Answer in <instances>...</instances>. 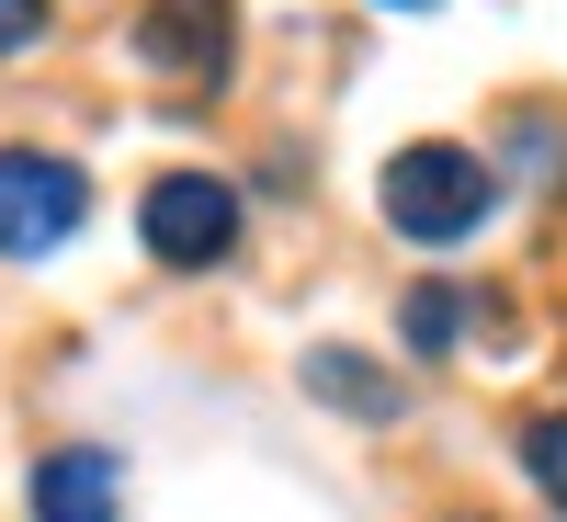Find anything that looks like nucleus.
Listing matches in <instances>:
<instances>
[{"mask_svg":"<svg viewBox=\"0 0 567 522\" xmlns=\"http://www.w3.org/2000/svg\"><path fill=\"white\" fill-rule=\"evenodd\" d=\"M454 522H477V511H454Z\"/></svg>","mask_w":567,"mask_h":522,"instance_id":"11","label":"nucleus"},{"mask_svg":"<svg viewBox=\"0 0 567 522\" xmlns=\"http://www.w3.org/2000/svg\"><path fill=\"white\" fill-rule=\"evenodd\" d=\"M34 12H45V0H0V58H12V45H34Z\"/></svg>","mask_w":567,"mask_h":522,"instance_id":"9","label":"nucleus"},{"mask_svg":"<svg viewBox=\"0 0 567 522\" xmlns=\"http://www.w3.org/2000/svg\"><path fill=\"white\" fill-rule=\"evenodd\" d=\"M307 387H318L329 409H352V420H398V387H386L352 341H318V352H307Z\"/></svg>","mask_w":567,"mask_h":522,"instance_id":"6","label":"nucleus"},{"mask_svg":"<svg viewBox=\"0 0 567 522\" xmlns=\"http://www.w3.org/2000/svg\"><path fill=\"white\" fill-rule=\"evenodd\" d=\"M23 511H34V522H114V511H125V465H114L103 443H58V454H34Z\"/></svg>","mask_w":567,"mask_h":522,"instance_id":"4","label":"nucleus"},{"mask_svg":"<svg viewBox=\"0 0 567 522\" xmlns=\"http://www.w3.org/2000/svg\"><path fill=\"white\" fill-rule=\"evenodd\" d=\"M136 239H148L171 273H216L239 250V194H227L216 171H159L148 205H136Z\"/></svg>","mask_w":567,"mask_h":522,"instance_id":"2","label":"nucleus"},{"mask_svg":"<svg viewBox=\"0 0 567 522\" xmlns=\"http://www.w3.org/2000/svg\"><path fill=\"white\" fill-rule=\"evenodd\" d=\"M454 318H465V307H454V284H420V296H409V352H443V341H454Z\"/></svg>","mask_w":567,"mask_h":522,"instance_id":"8","label":"nucleus"},{"mask_svg":"<svg viewBox=\"0 0 567 522\" xmlns=\"http://www.w3.org/2000/svg\"><path fill=\"white\" fill-rule=\"evenodd\" d=\"M386 227L398 239H420V250H454L465 227H488V205H499V171L477 160V149H454V136H420V149H398L386 160Z\"/></svg>","mask_w":567,"mask_h":522,"instance_id":"1","label":"nucleus"},{"mask_svg":"<svg viewBox=\"0 0 567 522\" xmlns=\"http://www.w3.org/2000/svg\"><path fill=\"white\" fill-rule=\"evenodd\" d=\"M523 465H534V489L567 511V409H545L534 420V432H523Z\"/></svg>","mask_w":567,"mask_h":522,"instance_id":"7","label":"nucleus"},{"mask_svg":"<svg viewBox=\"0 0 567 522\" xmlns=\"http://www.w3.org/2000/svg\"><path fill=\"white\" fill-rule=\"evenodd\" d=\"M136 58L171 80H216L227 69V0H148L136 12Z\"/></svg>","mask_w":567,"mask_h":522,"instance_id":"5","label":"nucleus"},{"mask_svg":"<svg viewBox=\"0 0 567 522\" xmlns=\"http://www.w3.org/2000/svg\"><path fill=\"white\" fill-rule=\"evenodd\" d=\"M91 182L58 160V149H0V262H45L80 227Z\"/></svg>","mask_w":567,"mask_h":522,"instance_id":"3","label":"nucleus"},{"mask_svg":"<svg viewBox=\"0 0 567 522\" xmlns=\"http://www.w3.org/2000/svg\"><path fill=\"white\" fill-rule=\"evenodd\" d=\"M374 12H432V0H374Z\"/></svg>","mask_w":567,"mask_h":522,"instance_id":"10","label":"nucleus"}]
</instances>
